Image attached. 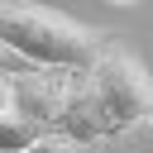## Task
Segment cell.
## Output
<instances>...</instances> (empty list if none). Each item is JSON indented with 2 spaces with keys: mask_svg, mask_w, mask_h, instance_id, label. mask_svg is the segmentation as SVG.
Listing matches in <instances>:
<instances>
[{
  "mask_svg": "<svg viewBox=\"0 0 153 153\" xmlns=\"http://www.w3.org/2000/svg\"><path fill=\"white\" fill-rule=\"evenodd\" d=\"M0 43H10L29 67L43 72H91L96 57L110 48V33L43 5L0 0Z\"/></svg>",
  "mask_w": 153,
  "mask_h": 153,
  "instance_id": "cell-1",
  "label": "cell"
},
{
  "mask_svg": "<svg viewBox=\"0 0 153 153\" xmlns=\"http://www.w3.org/2000/svg\"><path fill=\"white\" fill-rule=\"evenodd\" d=\"M86 91H91V105H96V124H100V139H120V134H134L148 124L153 115V76L148 67L124 53V48H105L96 57V67L86 72Z\"/></svg>",
  "mask_w": 153,
  "mask_h": 153,
  "instance_id": "cell-2",
  "label": "cell"
},
{
  "mask_svg": "<svg viewBox=\"0 0 153 153\" xmlns=\"http://www.w3.org/2000/svg\"><path fill=\"white\" fill-rule=\"evenodd\" d=\"M67 86H72V72H24L14 76V110L38 120L43 129H57V115H62V100H67Z\"/></svg>",
  "mask_w": 153,
  "mask_h": 153,
  "instance_id": "cell-3",
  "label": "cell"
},
{
  "mask_svg": "<svg viewBox=\"0 0 153 153\" xmlns=\"http://www.w3.org/2000/svg\"><path fill=\"white\" fill-rule=\"evenodd\" d=\"M38 134H48L38 120H29V115H19V110H5V115H0V153H24Z\"/></svg>",
  "mask_w": 153,
  "mask_h": 153,
  "instance_id": "cell-4",
  "label": "cell"
},
{
  "mask_svg": "<svg viewBox=\"0 0 153 153\" xmlns=\"http://www.w3.org/2000/svg\"><path fill=\"white\" fill-rule=\"evenodd\" d=\"M24 153H86V148H81V143H72L67 134L48 129V134H38V139H33V143H29Z\"/></svg>",
  "mask_w": 153,
  "mask_h": 153,
  "instance_id": "cell-5",
  "label": "cell"
},
{
  "mask_svg": "<svg viewBox=\"0 0 153 153\" xmlns=\"http://www.w3.org/2000/svg\"><path fill=\"white\" fill-rule=\"evenodd\" d=\"M0 72H14V76H24V72H33V67H29V62H24V57H19L10 43H0Z\"/></svg>",
  "mask_w": 153,
  "mask_h": 153,
  "instance_id": "cell-6",
  "label": "cell"
},
{
  "mask_svg": "<svg viewBox=\"0 0 153 153\" xmlns=\"http://www.w3.org/2000/svg\"><path fill=\"white\" fill-rule=\"evenodd\" d=\"M14 110V72H0V115Z\"/></svg>",
  "mask_w": 153,
  "mask_h": 153,
  "instance_id": "cell-7",
  "label": "cell"
},
{
  "mask_svg": "<svg viewBox=\"0 0 153 153\" xmlns=\"http://www.w3.org/2000/svg\"><path fill=\"white\" fill-rule=\"evenodd\" d=\"M110 5H134V0H110Z\"/></svg>",
  "mask_w": 153,
  "mask_h": 153,
  "instance_id": "cell-8",
  "label": "cell"
},
{
  "mask_svg": "<svg viewBox=\"0 0 153 153\" xmlns=\"http://www.w3.org/2000/svg\"><path fill=\"white\" fill-rule=\"evenodd\" d=\"M143 129H148V134H153V115H148V124H143Z\"/></svg>",
  "mask_w": 153,
  "mask_h": 153,
  "instance_id": "cell-9",
  "label": "cell"
}]
</instances>
